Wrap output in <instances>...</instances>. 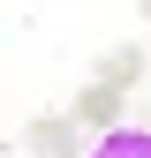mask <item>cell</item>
Returning <instances> with one entry per match:
<instances>
[{
	"instance_id": "obj_4",
	"label": "cell",
	"mask_w": 151,
	"mask_h": 158,
	"mask_svg": "<svg viewBox=\"0 0 151 158\" xmlns=\"http://www.w3.org/2000/svg\"><path fill=\"white\" fill-rule=\"evenodd\" d=\"M136 75H144V53H136V45H121V53L98 60V83H106V90H128Z\"/></svg>"
},
{
	"instance_id": "obj_2",
	"label": "cell",
	"mask_w": 151,
	"mask_h": 158,
	"mask_svg": "<svg viewBox=\"0 0 151 158\" xmlns=\"http://www.w3.org/2000/svg\"><path fill=\"white\" fill-rule=\"evenodd\" d=\"M30 143L45 151V158H83V151H76V121H53V113L30 121Z\"/></svg>"
},
{
	"instance_id": "obj_3",
	"label": "cell",
	"mask_w": 151,
	"mask_h": 158,
	"mask_svg": "<svg viewBox=\"0 0 151 158\" xmlns=\"http://www.w3.org/2000/svg\"><path fill=\"white\" fill-rule=\"evenodd\" d=\"M83 158H151V128H113V135H98Z\"/></svg>"
},
{
	"instance_id": "obj_1",
	"label": "cell",
	"mask_w": 151,
	"mask_h": 158,
	"mask_svg": "<svg viewBox=\"0 0 151 158\" xmlns=\"http://www.w3.org/2000/svg\"><path fill=\"white\" fill-rule=\"evenodd\" d=\"M76 128H98V135H113L121 128V90H106V83H91L83 98H76V113H68Z\"/></svg>"
}]
</instances>
